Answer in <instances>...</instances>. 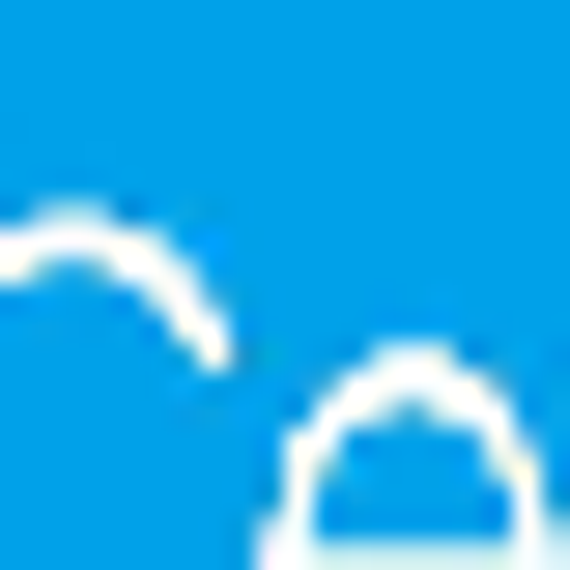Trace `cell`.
Segmentation results:
<instances>
[{
  "mask_svg": "<svg viewBox=\"0 0 570 570\" xmlns=\"http://www.w3.org/2000/svg\"><path fill=\"white\" fill-rule=\"evenodd\" d=\"M285 570H570V456L513 371L456 343H371L285 400Z\"/></svg>",
  "mask_w": 570,
  "mask_h": 570,
  "instance_id": "6da1fadb",
  "label": "cell"
}]
</instances>
